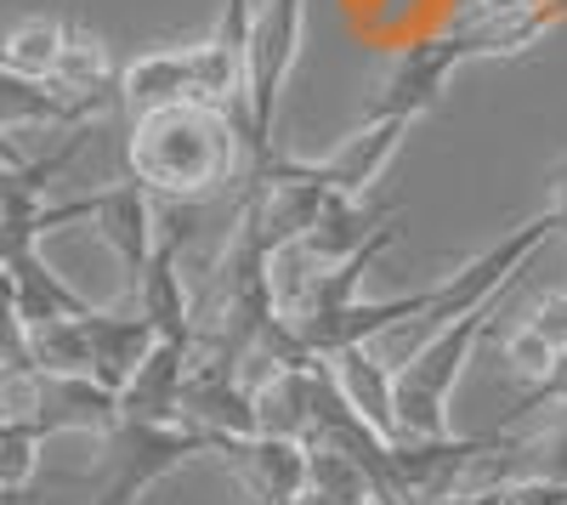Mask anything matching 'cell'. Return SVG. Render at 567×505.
Wrapping results in <instances>:
<instances>
[{
    "mask_svg": "<svg viewBox=\"0 0 567 505\" xmlns=\"http://www.w3.org/2000/svg\"><path fill=\"white\" fill-rule=\"evenodd\" d=\"M221 461L245 477V494L256 505H296L307 494V443L296 437H245V443H233Z\"/></svg>",
    "mask_w": 567,
    "mask_h": 505,
    "instance_id": "5b68a950",
    "label": "cell"
},
{
    "mask_svg": "<svg viewBox=\"0 0 567 505\" xmlns=\"http://www.w3.org/2000/svg\"><path fill=\"white\" fill-rule=\"evenodd\" d=\"M159 336H154V324L142 312H131V318H120V312H97L91 307L85 312V347H91V381L97 387H109V392H120L125 381H131V370L142 358H148V347H154Z\"/></svg>",
    "mask_w": 567,
    "mask_h": 505,
    "instance_id": "9c48e42d",
    "label": "cell"
},
{
    "mask_svg": "<svg viewBox=\"0 0 567 505\" xmlns=\"http://www.w3.org/2000/svg\"><path fill=\"white\" fill-rule=\"evenodd\" d=\"M516 285H523V279H516ZM516 285L494 290L483 307L460 312L454 324H443V330L392 375L398 437H443V432H449V398H454V387H460V375H465L471 352H477V341L494 330V318L505 312V301H511Z\"/></svg>",
    "mask_w": 567,
    "mask_h": 505,
    "instance_id": "7a4b0ae2",
    "label": "cell"
},
{
    "mask_svg": "<svg viewBox=\"0 0 567 505\" xmlns=\"http://www.w3.org/2000/svg\"><path fill=\"white\" fill-rule=\"evenodd\" d=\"M114 477L103 483L97 505H136L142 488H154L165 472L199 461V454H221V443L187 421H114Z\"/></svg>",
    "mask_w": 567,
    "mask_h": 505,
    "instance_id": "277c9868",
    "label": "cell"
},
{
    "mask_svg": "<svg viewBox=\"0 0 567 505\" xmlns=\"http://www.w3.org/2000/svg\"><path fill=\"white\" fill-rule=\"evenodd\" d=\"M125 159H131V182H142L154 199L199 205V199H210L216 188L233 182L245 148H239V136H233L221 109L159 103V109L136 114Z\"/></svg>",
    "mask_w": 567,
    "mask_h": 505,
    "instance_id": "6da1fadb",
    "label": "cell"
},
{
    "mask_svg": "<svg viewBox=\"0 0 567 505\" xmlns=\"http://www.w3.org/2000/svg\"><path fill=\"white\" fill-rule=\"evenodd\" d=\"M199 341H154L148 358L131 370V381L114 392L120 421H176V403H182V381H187V363H194Z\"/></svg>",
    "mask_w": 567,
    "mask_h": 505,
    "instance_id": "8992f818",
    "label": "cell"
},
{
    "mask_svg": "<svg viewBox=\"0 0 567 505\" xmlns=\"http://www.w3.org/2000/svg\"><path fill=\"white\" fill-rule=\"evenodd\" d=\"M329 370H336V381H341V392L352 398L358 415H363L374 432H381V437H392V443H398V398H392V370H386V363L369 352V341L341 347L336 358H329Z\"/></svg>",
    "mask_w": 567,
    "mask_h": 505,
    "instance_id": "30bf717a",
    "label": "cell"
},
{
    "mask_svg": "<svg viewBox=\"0 0 567 505\" xmlns=\"http://www.w3.org/2000/svg\"><path fill=\"white\" fill-rule=\"evenodd\" d=\"M301 23H307V0H267L250 18V154H245V171H261L278 159L272 125H278L284 80H290L296 52H301Z\"/></svg>",
    "mask_w": 567,
    "mask_h": 505,
    "instance_id": "3957f363",
    "label": "cell"
},
{
    "mask_svg": "<svg viewBox=\"0 0 567 505\" xmlns=\"http://www.w3.org/2000/svg\"><path fill=\"white\" fill-rule=\"evenodd\" d=\"M97 227H103V239L120 250L125 272H131V285L142 279V267H148L154 256V239H159V210H154V194L142 188V182H120V188H103L97 194Z\"/></svg>",
    "mask_w": 567,
    "mask_h": 505,
    "instance_id": "52a82bcc",
    "label": "cell"
},
{
    "mask_svg": "<svg viewBox=\"0 0 567 505\" xmlns=\"http://www.w3.org/2000/svg\"><path fill=\"white\" fill-rule=\"evenodd\" d=\"M403 136H409V125H398V120H363V131L347 136V143L329 154V159H318L312 171H318V182H323L329 194L358 199L369 182L392 165V154H398Z\"/></svg>",
    "mask_w": 567,
    "mask_h": 505,
    "instance_id": "ba28073f",
    "label": "cell"
},
{
    "mask_svg": "<svg viewBox=\"0 0 567 505\" xmlns=\"http://www.w3.org/2000/svg\"><path fill=\"white\" fill-rule=\"evenodd\" d=\"M550 210H556V221H561V234H567V159L550 171Z\"/></svg>",
    "mask_w": 567,
    "mask_h": 505,
    "instance_id": "8fae6325",
    "label": "cell"
},
{
    "mask_svg": "<svg viewBox=\"0 0 567 505\" xmlns=\"http://www.w3.org/2000/svg\"><path fill=\"white\" fill-rule=\"evenodd\" d=\"M250 505H256V499H250Z\"/></svg>",
    "mask_w": 567,
    "mask_h": 505,
    "instance_id": "7c38bea8",
    "label": "cell"
}]
</instances>
